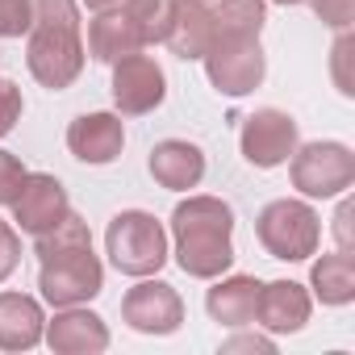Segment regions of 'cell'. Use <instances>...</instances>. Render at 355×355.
<instances>
[{
  "label": "cell",
  "instance_id": "6da1fadb",
  "mask_svg": "<svg viewBox=\"0 0 355 355\" xmlns=\"http://www.w3.org/2000/svg\"><path fill=\"white\" fill-rule=\"evenodd\" d=\"M234 209L222 197H189L171 214L175 263L193 280H218L234 263Z\"/></svg>",
  "mask_w": 355,
  "mask_h": 355
},
{
  "label": "cell",
  "instance_id": "7a4b0ae2",
  "mask_svg": "<svg viewBox=\"0 0 355 355\" xmlns=\"http://www.w3.org/2000/svg\"><path fill=\"white\" fill-rule=\"evenodd\" d=\"M34 21H30V46H26V63L30 76L51 88L63 92L80 80L84 71V38H80V9L76 0H30Z\"/></svg>",
  "mask_w": 355,
  "mask_h": 355
},
{
  "label": "cell",
  "instance_id": "3957f363",
  "mask_svg": "<svg viewBox=\"0 0 355 355\" xmlns=\"http://www.w3.org/2000/svg\"><path fill=\"white\" fill-rule=\"evenodd\" d=\"M105 247H109L113 268L134 280L155 276L167 263V230L146 209H121L105 230Z\"/></svg>",
  "mask_w": 355,
  "mask_h": 355
},
{
  "label": "cell",
  "instance_id": "277c9868",
  "mask_svg": "<svg viewBox=\"0 0 355 355\" xmlns=\"http://www.w3.org/2000/svg\"><path fill=\"white\" fill-rule=\"evenodd\" d=\"M255 239L259 247L272 255V259H284V263H301L318 251L322 243V218L313 214V205L305 201H272L263 205V214L255 218Z\"/></svg>",
  "mask_w": 355,
  "mask_h": 355
},
{
  "label": "cell",
  "instance_id": "5b68a950",
  "mask_svg": "<svg viewBox=\"0 0 355 355\" xmlns=\"http://www.w3.org/2000/svg\"><path fill=\"white\" fill-rule=\"evenodd\" d=\"M288 180L301 197H313V201L343 197L355 184V155L347 142H305V146L297 142Z\"/></svg>",
  "mask_w": 355,
  "mask_h": 355
},
{
  "label": "cell",
  "instance_id": "8992f818",
  "mask_svg": "<svg viewBox=\"0 0 355 355\" xmlns=\"http://www.w3.org/2000/svg\"><path fill=\"white\" fill-rule=\"evenodd\" d=\"M209 84L222 96H247L263 84L268 76V55L259 46V38H214L201 55Z\"/></svg>",
  "mask_w": 355,
  "mask_h": 355
},
{
  "label": "cell",
  "instance_id": "52a82bcc",
  "mask_svg": "<svg viewBox=\"0 0 355 355\" xmlns=\"http://www.w3.org/2000/svg\"><path fill=\"white\" fill-rule=\"evenodd\" d=\"M38 288H42V301H51L55 309L88 305L105 288V268H101V259L88 247V251H76V255H63V259L42 263Z\"/></svg>",
  "mask_w": 355,
  "mask_h": 355
},
{
  "label": "cell",
  "instance_id": "ba28073f",
  "mask_svg": "<svg viewBox=\"0 0 355 355\" xmlns=\"http://www.w3.org/2000/svg\"><path fill=\"white\" fill-rule=\"evenodd\" d=\"M121 318L138 334H175L184 326V301L167 280L142 276V284H134L121 297Z\"/></svg>",
  "mask_w": 355,
  "mask_h": 355
},
{
  "label": "cell",
  "instance_id": "9c48e42d",
  "mask_svg": "<svg viewBox=\"0 0 355 355\" xmlns=\"http://www.w3.org/2000/svg\"><path fill=\"white\" fill-rule=\"evenodd\" d=\"M167 96V76L150 55H125L113 63V105L121 117H142L155 113Z\"/></svg>",
  "mask_w": 355,
  "mask_h": 355
},
{
  "label": "cell",
  "instance_id": "30bf717a",
  "mask_svg": "<svg viewBox=\"0 0 355 355\" xmlns=\"http://www.w3.org/2000/svg\"><path fill=\"white\" fill-rule=\"evenodd\" d=\"M297 150V121L284 109H255L243 121V159L251 167H280Z\"/></svg>",
  "mask_w": 355,
  "mask_h": 355
},
{
  "label": "cell",
  "instance_id": "8fae6325",
  "mask_svg": "<svg viewBox=\"0 0 355 355\" xmlns=\"http://www.w3.org/2000/svg\"><path fill=\"white\" fill-rule=\"evenodd\" d=\"M67 214H71L67 189L55 180L51 171H30L26 184H21V193H17V201H13V222L26 234H42L51 226H59Z\"/></svg>",
  "mask_w": 355,
  "mask_h": 355
},
{
  "label": "cell",
  "instance_id": "7c38bea8",
  "mask_svg": "<svg viewBox=\"0 0 355 355\" xmlns=\"http://www.w3.org/2000/svg\"><path fill=\"white\" fill-rule=\"evenodd\" d=\"M42 338L59 355H101V351H109V326H105V318L92 313V309H80V305L59 309L46 322Z\"/></svg>",
  "mask_w": 355,
  "mask_h": 355
},
{
  "label": "cell",
  "instance_id": "4fadbf2b",
  "mask_svg": "<svg viewBox=\"0 0 355 355\" xmlns=\"http://www.w3.org/2000/svg\"><path fill=\"white\" fill-rule=\"evenodd\" d=\"M121 146H125V125L117 113H84L67 125V150L80 163L105 167L121 155Z\"/></svg>",
  "mask_w": 355,
  "mask_h": 355
},
{
  "label": "cell",
  "instance_id": "5bb4252c",
  "mask_svg": "<svg viewBox=\"0 0 355 355\" xmlns=\"http://www.w3.org/2000/svg\"><path fill=\"white\" fill-rule=\"evenodd\" d=\"M146 167H150L159 189L189 193L205 180V150L197 142H184V138H163V142H155Z\"/></svg>",
  "mask_w": 355,
  "mask_h": 355
},
{
  "label": "cell",
  "instance_id": "9a60e30c",
  "mask_svg": "<svg viewBox=\"0 0 355 355\" xmlns=\"http://www.w3.org/2000/svg\"><path fill=\"white\" fill-rule=\"evenodd\" d=\"M309 309H313V297L305 293V284H297V280L259 284L255 318H259L263 330H272V334H297L309 322Z\"/></svg>",
  "mask_w": 355,
  "mask_h": 355
},
{
  "label": "cell",
  "instance_id": "2e32d148",
  "mask_svg": "<svg viewBox=\"0 0 355 355\" xmlns=\"http://www.w3.org/2000/svg\"><path fill=\"white\" fill-rule=\"evenodd\" d=\"M146 42H142V34H138V26H134V17L117 5V9H101L92 21H88V55L96 59V63H117V59H125V55H138Z\"/></svg>",
  "mask_w": 355,
  "mask_h": 355
},
{
  "label": "cell",
  "instance_id": "e0dca14e",
  "mask_svg": "<svg viewBox=\"0 0 355 355\" xmlns=\"http://www.w3.org/2000/svg\"><path fill=\"white\" fill-rule=\"evenodd\" d=\"M42 305L26 293H0V351H30L42 343Z\"/></svg>",
  "mask_w": 355,
  "mask_h": 355
},
{
  "label": "cell",
  "instance_id": "ac0fdd59",
  "mask_svg": "<svg viewBox=\"0 0 355 355\" xmlns=\"http://www.w3.org/2000/svg\"><path fill=\"white\" fill-rule=\"evenodd\" d=\"M209 34H214V17L205 9V0H175V17H171V30L163 38V46H171L175 59H201L205 46H209Z\"/></svg>",
  "mask_w": 355,
  "mask_h": 355
},
{
  "label": "cell",
  "instance_id": "d6986e66",
  "mask_svg": "<svg viewBox=\"0 0 355 355\" xmlns=\"http://www.w3.org/2000/svg\"><path fill=\"white\" fill-rule=\"evenodd\" d=\"M255 301H259V280L255 276H226L209 288L205 309L222 326H251L255 322Z\"/></svg>",
  "mask_w": 355,
  "mask_h": 355
},
{
  "label": "cell",
  "instance_id": "ffe728a7",
  "mask_svg": "<svg viewBox=\"0 0 355 355\" xmlns=\"http://www.w3.org/2000/svg\"><path fill=\"white\" fill-rule=\"evenodd\" d=\"M309 284L322 305H351L355 301V259L347 251L322 255L309 272Z\"/></svg>",
  "mask_w": 355,
  "mask_h": 355
},
{
  "label": "cell",
  "instance_id": "44dd1931",
  "mask_svg": "<svg viewBox=\"0 0 355 355\" xmlns=\"http://www.w3.org/2000/svg\"><path fill=\"white\" fill-rule=\"evenodd\" d=\"M214 17V38H259L263 21H268V9L263 0H222L218 9H209Z\"/></svg>",
  "mask_w": 355,
  "mask_h": 355
},
{
  "label": "cell",
  "instance_id": "7402d4cb",
  "mask_svg": "<svg viewBox=\"0 0 355 355\" xmlns=\"http://www.w3.org/2000/svg\"><path fill=\"white\" fill-rule=\"evenodd\" d=\"M92 247V234H88V222L67 214L59 226L34 234V255L38 263H51V259H63V255H76V251H88Z\"/></svg>",
  "mask_w": 355,
  "mask_h": 355
},
{
  "label": "cell",
  "instance_id": "603a6c76",
  "mask_svg": "<svg viewBox=\"0 0 355 355\" xmlns=\"http://www.w3.org/2000/svg\"><path fill=\"white\" fill-rule=\"evenodd\" d=\"M121 9L134 17L142 42H163L167 30H171V17H175V0H121Z\"/></svg>",
  "mask_w": 355,
  "mask_h": 355
},
{
  "label": "cell",
  "instance_id": "cb8c5ba5",
  "mask_svg": "<svg viewBox=\"0 0 355 355\" xmlns=\"http://www.w3.org/2000/svg\"><path fill=\"white\" fill-rule=\"evenodd\" d=\"M30 21H34L30 0H0V38L30 34Z\"/></svg>",
  "mask_w": 355,
  "mask_h": 355
},
{
  "label": "cell",
  "instance_id": "d4e9b609",
  "mask_svg": "<svg viewBox=\"0 0 355 355\" xmlns=\"http://www.w3.org/2000/svg\"><path fill=\"white\" fill-rule=\"evenodd\" d=\"M26 175H30V171H26V163H21L17 155L0 150V205H13V201H17Z\"/></svg>",
  "mask_w": 355,
  "mask_h": 355
},
{
  "label": "cell",
  "instance_id": "484cf974",
  "mask_svg": "<svg viewBox=\"0 0 355 355\" xmlns=\"http://www.w3.org/2000/svg\"><path fill=\"white\" fill-rule=\"evenodd\" d=\"M313 13L322 17V26H330V30H351V21H355V0H313Z\"/></svg>",
  "mask_w": 355,
  "mask_h": 355
},
{
  "label": "cell",
  "instance_id": "4316f807",
  "mask_svg": "<svg viewBox=\"0 0 355 355\" xmlns=\"http://www.w3.org/2000/svg\"><path fill=\"white\" fill-rule=\"evenodd\" d=\"M21 88L13 80H0V138L13 134V125L21 121Z\"/></svg>",
  "mask_w": 355,
  "mask_h": 355
},
{
  "label": "cell",
  "instance_id": "83f0119b",
  "mask_svg": "<svg viewBox=\"0 0 355 355\" xmlns=\"http://www.w3.org/2000/svg\"><path fill=\"white\" fill-rule=\"evenodd\" d=\"M21 263V234L9 226V222H0V284H5Z\"/></svg>",
  "mask_w": 355,
  "mask_h": 355
},
{
  "label": "cell",
  "instance_id": "f1b7e54d",
  "mask_svg": "<svg viewBox=\"0 0 355 355\" xmlns=\"http://www.w3.org/2000/svg\"><path fill=\"white\" fill-rule=\"evenodd\" d=\"M347 55H351V34L343 30V34H338V42H334V76H338V92H343V96H351V92H355V88H351V80H347V71H343Z\"/></svg>",
  "mask_w": 355,
  "mask_h": 355
},
{
  "label": "cell",
  "instance_id": "f546056e",
  "mask_svg": "<svg viewBox=\"0 0 355 355\" xmlns=\"http://www.w3.org/2000/svg\"><path fill=\"white\" fill-rule=\"evenodd\" d=\"M222 351H226V355H230V351H272V338H263V334H239V338L222 343Z\"/></svg>",
  "mask_w": 355,
  "mask_h": 355
},
{
  "label": "cell",
  "instance_id": "4dcf8cb0",
  "mask_svg": "<svg viewBox=\"0 0 355 355\" xmlns=\"http://www.w3.org/2000/svg\"><path fill=\"white\" fill-rule=\"evenodd\" d=\"M347 222H351V201H343V205H338V218H334V230H338V251H347V255H351V226H347Z\"/></svg>",
  "mask_w": 355,
  "mask_h": 355
},
{
  "label": "cell",
  "instance_id": "1f68e13d",
  "mask_svg": "<svg viewBox=\"0 0 355 355\" xmlns=\"http://www.w3.org/2000/svg\"><path fill=\"white\" fill-rule=\"evenodd\" d=\"M84 5H88L92 13H101V9H117V5H121V0H84Z\"/></svg>",
  "mask_w": 355,
  "mask_h": 355
},
{
  "label": "cell",
  "instance_id": "d6a6232c",
  "mask_svg": "<svg viewBox=\"0 0 355 355\" xmlns=\"http://www.w3.org/2000/svg\"><path fill=\"white\" fill-rule=\"evenodd\" d=\"M272 5H284L288 9V5H301V0H272Z\"/></svg>",
  "mask_w": 355,
  "mask_h": 355
}]
</instances>
